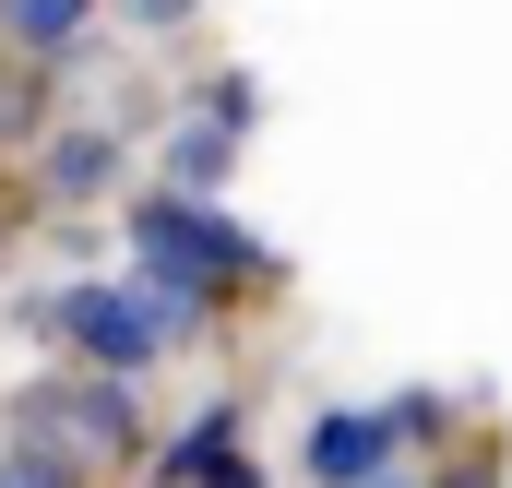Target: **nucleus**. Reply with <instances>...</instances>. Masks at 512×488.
Returning <instances> with one entry per match:
<instances>
[{
	"instance_id": "nucleus-3",
	"label": "nucleus",
	"mask_w": 512,
	"mask_h": 488,
	"mask_svg": "<svg viewBox=\"0 0 512 488\" xmlns=\"http://www.w3.org/2000/svg\"><path fill=\"white\" fill-rule=\"evenodd\" d=\"M382 465H393V417H370V405L310 417V477L322 488H382Z\"/></svg>"
},
{
	"instance_id": "nucleus-8",
	"label": "nucleus",
	"mask_w": 512,
	"mask_h": 488,
	"mask_svg": "<svg viewBox=\"0 0 512 488\" xmlns=\"http://www.w3.org/2000/svg\"><path fill=\"white\" fill-rule=\"evenodd\" d=\"M131 12V36H191L203 24V0H120Z\"/></svg>"
},
{
	"instance_id": "nucleus-2",
	"label": "nucleus",
	"mask_w": 512,
	"mask_h": 488,
	"mask_svg": "<svg viewBox=\"0 0 512 488\" xmlns=\"http://www.w3.org/2000/svg\"><path fill=\"white\" fill-rule=\"evenodd\" d=\"M36 322L72 334L96 369H155V346L179 334V298H155V286H72V298H48Z\"/></svg>"
},
{
	"instance_id": "nucleus-4",
	"label": "nucleus",
	"mask_w": 512,
	"mask_h": 488,
	"mask_svg": "<svg viewBox=\"0 0 512 488\" xmlns=\"http://www.w3.org/2000/svg\"><path fill=\"white\" fill-rule=\"evenodd\" d=\"M36 179H48V203H96V191L120 179V131H60V120H48Z\"/></svg>"
},
{
	"instance_id": "nucleus-7",
	"label": "nucleus",
	"mask_w": 512,
	"mask_h": 488,
	"mask_svg": "<svg viewBox=\"0 0 512 488\" xmlns=\"http://www.w3.org/2000/svg\"><path fill=\"white\" fill-rule=\"evenodd\" d=\"M36 108H48V60H12V72H0V143H24Z\"/></svg>"
},
{
	"instance_id": "nucleus-6",
	"label": "nucleus",
	"mask_w": 512,
	"mask_h": 488,
	"mask_svg": "<svg viewBox=\"0 0 512 488\" xmlns=\"http://www.w3.org/2000/svg\"><path fill=\"white\" fill-rule=\"evenodd\" d=\"M227 155H239V131H215V120H191L179 143H167V179H179V203L203 191V179H227Z\"/></svg>"
},
{
	"instance_id": "nucleus-9",
	"label": "nucleus",
	"mask_w": 512,
	"mask_h": 488,
	"mask_svg": "<svg viewBox=\"0 0 512 488\" xmlns=\"http://www.w3.org/2000/svg\"><path fill=\"white\" fill-rule=\"evenodd\" d=\"M0 488H72V465H60V453H36V441H24V453H12V465H0Z\"/></svg>"
},
{
	"instance_id": "nucleus-1",
	"label": "nucleus",
	"mask_w": 512,
	"mask_h": 488,
	"mask_svg": "<svg viewBox=\"0 0 512 488\" xmlns=\"http://www.w3.org/2000/svg\"><path fill=\"white\" fill-rule=\"evenodd\" d=\"M131 250H143V286L155 298H203V286H239V274H262V250L239 239V215H215V203H143L131 215Z\"/></svg>"
},
{
	"instance_id": "nucleus-5",
	"label": "nucleus",
	"mask_w": 512,
	"mask_h": 488,
	"mask_svg": "<svg viewBox=\"0 0 512 488\" xmlns=\"http://www.w3.org/2000/svg\"><path fill=\"white\" fill-rule=\"evenodd\" d=\"M0 24H12V48H24V60H60V48L96 24V0H0Z\"/></svg>"
}]
</instances>
